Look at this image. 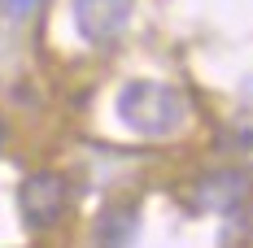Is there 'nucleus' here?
Segmentation results:
<instances>
[{"mask_svg": "<svg viewBox=\"0 0 253 248\" xmlns=\"http://www.w3.org/2000/svg\"><path fill=\"white\" fill-rule=\"evenodd\" d=\"M245 196V174H210V178H201L197 183V205H205V209H227L231 200Z\"/></svg>", "mask_w": 253, "mask_h": 248, "instance_id": "nucleus-4", "label": "nucleus"}, {"mask_svg": "<svg viewBox=\"0 0 253 248\" xmlns=\"http://www.w3.org/2000/svg\"><path fill=\"white\" fill-rule=\"evenodd\" d=\"M26 4H31V0H9V9H13V13H26Z\"/></svg>", "mask_w": 253, "mask_h": 248, "instance_id": "nucleus-6", "label": "nucleus"}, {"mask_svg": "<svg viewBox=\"0 0 253 248\" xmlns=\"http://www.w3.org/2000/svg\"><path fill=\"white\" fill-rule=\"evenodd\" d=\"M118 118L144 140H170L188 126L192 105L179 87L162 83V78H131L118 92Z\"/></svg>", "mask_w": 253, "mask_h": 248, "instance_id": "nucleus-1", "label": "nucleus"}, {"mask_svg": "<svg viewBox=\"0 0 253 248\" xmlns=\"http://www.w3.org/2000/svg\"><path fill=\"white\" fill-rule=\"evenodd\" d=\"M4 144H9V122H4V113H0V152H4Z\"/></svg>", "mask_w": 253, "mask_h": 248, "instance_id": "nucleus-5", "label": "nucleus"}, {"mask_svg": "<svg viewBox=\"0 0 253 248\" xmlns=\"http://www.w3.org/2000/svg\"><path fill=\"white\" fill-rule=\"evenodd\" d=\"M131 13H135V0H70L75 31L92 48L118 44L126 35V26H131Z\"/></svg>", "mask_w": 253, "mask_h": 248, "instance_id": "nucleus-3", "label": "nucleus"}, {"mask_svg": "<svg viewBox=\"0 0 253 248\" xmlns=\"http://www.w3.org/2000/svg\"><path fill=\"white\" fill-rule=\"evenodd\" d=\"M70 209V178L61 170H35L18 187V213L31 231H48Z\"/></svg>", "mask_w": 253, "mask_h": 248, "instance_id": "nucleus-2", "label": "nucleus"}]
</instances>
